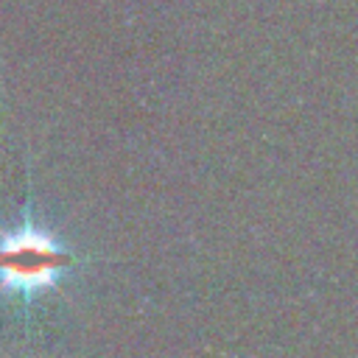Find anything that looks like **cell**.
<instances>
[{
  "mask_svg": "<svg viewBox=\"0 0 358 358\" xmlns=\"http://www.w3.org/2000/svg\"><path fill=\"white\" fill-rule=\"evenodd\" d=\"M87 260L34 221L28 196L20 227L0 232V294L20 296L22 308H28L36 294L53 291L73 266Z\"/></svg>",
  "mask_w": 358,
  "mask_h": 358,
  "instance_id": "obj_1",
  "label": "cell"
}]
</instances>
